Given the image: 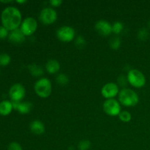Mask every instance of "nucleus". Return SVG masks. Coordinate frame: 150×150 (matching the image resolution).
<instances>
[{"label": "nucleus", "instance_id": "f257e3e1", "mask_svg": "<svg viewBox=\"0 0 150 150\" xmlns=\"http://www.w3.org/2000/svg\"><path fill=\"white\" fill-rule=\"evenodd\" d=\"M1 21L2 26L8 31L17 29L22 23L21 13L17 7H7L1 12Z\"/></svg>", "mask_w": 150, "mask_h": 150}, {"label": "nucleus", "instance_id": "f03ea898", "mask_svg": "<svg viewBox=\"0 0 150 150\" xmlns=\"http://www.w3.org/2000/svg\"><path fill=\"white\" fill-rule=\"evenodd\" d=\"M120 103L126 107H133L139 103V97L135 91L130 89H122L119 93Z\"/></svg>", "mask_w": 150, "mask_h": 150}, {"label": "nucleus", "instance_id": "7ed1b4c3", "mask_svg": "<svg viewBox=\"0 0 150 150\" xmlns=\"http://www.w3.org/2000/svg\"><path fill=\"white\" fill-rule=\"evenodd\" d=\"M35 91L37 95L42 98H48L52 92V84L49 79L42 78L35 84Z\"/></svg>", "mask_w": 150, "mask_h": 150}, {"label": "nucleus", "instance_id": "20e7f679", "mask_svg": "<svg viewBox=\"0 0 150 150\" xmlns=\"http://www.w3.org/2000/svg\"><path fill=\"white\" fill-rule=\"evenodd\" d=\"M127 81L130 85L136 88H142L146 83V78L144 75L137 69H132L127 74Z\"/></svg>", "mask_w": 150, "mask_h": 150}, {"label": "nucleus", "instance_id": "39448f33", "mask_svg": "<svg viewBox=\"0 0 150 150\" xmlns=\"http://www.w3.org/2000/svg\"><path fill=\"white\" fill-rule=\"evenodd\" d=\"M103 108V111H105V114L109 116H112V117L119 115L122 111L120 103L114 98L107 99L104 102Z\"/></svg>", "mask_w": 150, "mask_h": 150}, {"label": "nucleus", "instance_id": "423d86ee", "mask_svg": "<svg viewBox=\"0 0 150 150\" xmlns=\"http://www.w3.org/2000/svg\"><path fill=\"white\" fill-rule=\"evenodd\" d=\"M38 29L37 21L32 17L26 18L21 24L20 29L25 36H30L36 32Z\"/></svg>", "mask_w": 150, "mask_h": 150}, {"label": "nucleus", "instance_id": "0eeeda50", "mask_svg": "<svg viewBox=\"0 0 150 150\" xmlns=\"http://www.w3.org/2000/svg\"><path fill=\"white\" fill-rule=\"evenodd\" d=\"M75 36H76V32L71 26H62L57 31V37L62 42H70L74 40Z\"/></svg>", "mask_w": 150, "mask_h": 150}, {"label": "nucleus", "instance_id": "6e6552de", "mask_svg": "<svg viewBox=\"0 0 150 150\" xmlns=\"http://www.w3.org/2000/svg\"><path fill=\"white\" fill-rule=\"evenodd\" d=\"M39 18L43 24H52L57 21V13L54 9L51 8V7H46L40 12Z\"/></svg>", "mask_w": 150, "mask_h": 150}, {"label": "nucleus", "instance_id": "1a4fd4ad", "mask_svg": "<svg viewBox=\"0 0 150 150\" xmlns=\"http://www.w3.org/2000/svg\"><path fill=\"white\" fill-rule=\"evenodd\" d=\"M26 95V90L23 85L20 83H15L10 87L9 90V97L12 101L21 102Z\"/></svg>", "mask_w": 150, "mask_h": 150}, {"label": "nucleus", "instance_id": "9d476101", "mask_svg": "<svg viewBox=\"0 0 150 150\" xmlns=\"http://www.w3.org/2000/svg\"><path fill=\"white\" fill-rule=\"evenodd\" d=\"M101 93L103 96L106 99H112L120 93L119 87L117 83L110 82L103 86Z\"/></svg>", "mask_w": 150, "mask_h": 150}, {"label": "nucleus", "instance_id": "9b49d317", "mask_svg": "<svg viewBox=\"0 0 150 150\" xmlns=\"http://www.w3.org/2000/svg\"><path fill=\"white\" fill-rule=\"evenodd\" d=\"M95 29L100 35L103 36H108L112 32V26L106 21H99L95 24Z\"/></svg>", "mask_w": 150, "mask_h": 150}, {"label": "nucleus", "instance_id": "f8f14e48", "mask_svg": "<svg viewBox=\"0 0 150 150\" xmlns=\"http://www.w3.org/2000/svg\"><path fill=\"white\" fill-rule=\"evenodd\" d=\"M25 37L26 36L23 35L21 30L20 29H17L10 32L9 34L8 40L12 43L21 44L24 42Z\"/></svg>", "mask_w": 150, "mask_h": 150}, {"label": "nucleus", "instance_id": "ddd939ff", "mask_svg": "<svg viewBox=\"0 0 150 150\" xmlns=\"http://www.w3.org/2000/svg\"><path fill=\"white\" fill-rule=\"evenodd\" d=\"M30 130L35 135H41L45 132V125L42 122L35 120L30 125Z\"/></svg>", "mask_w": 150, "mask_h": 150}, {"label": "nucleus", "instance_id": "4468645a", "mask_svg": "<svg viewBox=\"0 0 150 150\" xmlns=\"http://www.w3.org/2000/svg\"><path fill=\"white\" fill-rule=\"evenodd\" d=\"M13 109L12 102L9 100H2L0 102V115L7 116Z\"/></svg>", "mask_w": 150, "mask_h": 150}, {"label": "nucleus", "instance_id": "2eb2a0df", "mask_svg": "<svg viewBox=\"0 0 150 150\" xmlns=\"http://www.w3.org/2000/svg\"><path fill=\"white\" fill-rule=\"evenodd\" d=\"M46 70L50 74H55L59 70L60 64L58 61L55 59H51L46 63Z\"/></svg>", "mask_w": 150, "mask_h": 150}, {"label": "nucleus", "instance_id": "dca6fc26", "mask_svg": "<svg viewBox=\"0 0 150 150\" xmlns=\"http://www.w3.org/2000/svg\"><path fill=\"white\" fill-rule=\"evenodd\" d=\"M32 107H33V105L32 103L29 102H23L20 103V104L18 105L17 108V111H18L20 114H29L32 109Z\"/></svg>", "mask_w": 150, "mask_h": 150}, {"label": "nucleus", "instance_id": "f3484780", "mask_svg": "<svg viewBox=\"0 0 150 150\" xmlns=\"http://www.w3.org/2000/svg\"><path fill=\"white\" fill-rule=\"evenodd\" d=\"M29 67V72H30L31 74L33 76H35V77H39V76H42V75L44 74V71L42 70V67L36 64H29L28 66Z\"/></svg>", "mask_w": 150, "mask_h": 150}, {"label": "nucleus", "instance_id": "a211bd4d", "mask_svg": "<svg viewBox=\"0 0 150 150\" xmlns=\"http://www.w3.org/2000/svg\"><path fill=\"white\" fill-rule=\"evenodd\" d=\"M11 62V57L6 53L0 54V66L1 67H6Z\"/></svg>", "mask_w": 150, "mask_h": 150}, {"label": "nucleus", "instance_id": "6ab92c4d", "mask_svg": "<svg viewBox=\"0 0 150 150\" xmlns=\"http://www.w3.org/2000/svg\"><path fill=\"white\" fill-rule=\"evenodd\" d=\"M149 33L148 32V30L145 28H142L139 31V33H138V38L140 40L142 41H145L149 38Z\"/></svg>", "mask_w": 150, "mask_h": 150}, {"label": "nucleus", "instance_id": "aec40b11", "mask_svg": "<svg viewBox=\"0 0 150 150\" xmlns=\"http://www.w3.org/2000/svg\"><path fill=\"white\" fill-rule=\"evenodd\" d=\"M119 117H120V120L121 121L124 122H128L131 120V114L130 112L127 111H123L120 112V114H119Z\"/></svg>", "mask_w": 150, "mask_h": 150}, {"label": "nucleus", "instance_id": "412c9836", "mask_svg": "<svg viewBox=\"0 0 150 150\" xmlns=\"http://www.w3.org/2000/svg\"><path fill=\"white\" fill-rule=\"evenodd\" d=\"M57 83H59L60 85H66L68 83L69 79L65 74L61 73V74H59L57 76Z\"/></svg>", "mask_w": 150, "mask_h": 150}, {"label": "nucleus", "instance_id": "4be33fe9", "mask_svg": "<svg viewBox=\"0 0 150 150\" xmlns=\"http://www.w3.org/2000/svg\"><path fill=\"white\" fill-rule=\"evenodd\" d=\"M123 29V24L122 22L117 21L113 24L112 26V32L115 34H120Z\"/></svg>", "mask_w": 150, "mask_h": 150}, {"label": "nucleus", "instance_id": "5701e85b", "mask_svg": "<svg viewBox=\"0 0 150 150\" xmlns=\"http://www.w3.org/2000/svg\"><path fill=\"white\" fill-rule=\"evenodd\" d=\"M110 45H111V48H112V49H118L120 47V45H121V40H120V39L118 37H115V38H114L111 40Z\"/></svg>", "mask_w": 150, "mask_h": 150}, {"label": "nucleus", "instance_id": "b1692460", "mask_svg": "<svg viewBox=\"0 0 150 150\" xmlns=\"http://www.w3.org/2000/svg\"><path fill=\"white\" fill-rule=\"evenodd\" d=\"M79 150H88L91 146V142L88 140H82L79 144Z\"/></svg>", "mask_w": 150, "mask_h": 150}, {"label": "nucleus", "instance_id": "393cba45", "mask_svg": "<svg viewBox=\"0 0 150 150\" xmlns=\"http://www.w3.org/2000/svg\"><path fill=\"white\" fill-rule=\"evenodd\" d=\"M7 150H23L21 145L17 142H12L9 144Z\"/></svg>", "mask_w": 150, "mask_h": 150}, {"label": "nucleus", "instance_id": "a878e982", "mask_svg": "<svg viewBox=\"0 0 150 150\" xmlns=\"http://www.w3.org/2000/svg\"><path fill=\"white\" fill-rule=\"evenodd\" d=\"M9 31L4 27L3 26H0V39H5L6 38H8Z\"/></svg>", "mask_w": 150, "mask_h": 150}, {"label": "nucleus", "instance_id": "bb28decb", "mask_svg": "<svg viewBox=\"0 0 150 150\" xmlns=\"http://www.w3.org/2000/svg\"><path fill=\"white\" fill-rule=\"evenodd\" d=\"M85 43H86V42H85V40L83 37L79 36L76 38V45H77L79 48H82V47L84 46Z\"/></svg>", "mask_w": 150, "mask_h": 150}, {"label": "nucleus", "instance_id": "cd10ccee", "mask_svg": "<svg viewBox=\"0 0 150 150\" xmlns=\"http://www.w3.org/2000/svg\"><path fill=\"white\" fill-rule=\"evenodd\" d=\"M49 3L53 7H59L62 4V0H51Z\"/></svg>", "mask_w": 150, "mask_h": 150}, {"label": "nucleus", "instance_id": "c85d7f7f", "mask_svg": "<svg viewBox=\"0 0 150 150\" xmlns=\"http://www.w3.org/2000/svg\"><path fill=\"white\" fill-rule=\"evenodd\" d=\"M119 83H120V84L121 85V86H124V85H125L126 83V80L125 79L124 76H121L120 77V79H119Z\"/></svg>", "mask_w": 150, "mask_h": 150}, {"label": "nucleus", "instance_id": "c756f323", "mask_svg": "<svg viewBox=\"0 0 150 150\" xmlns=\"http://www.w3.org/2000/svg\"><path fill=\"white\" fill-rule=\"evenodd\" d=\"M16 2L19 3V4H23V3L26 2V1H25V0H23V1H16Z\"/></svg>", "mask_w": 150, "mask_h": 150}, {"label": "nucleus", "instance_id": "7c9ffc66", "mask_svg": "<svg viewBox=\"0 0 150 150\" xmlns=\"http://www.w3.org/2000/svg\"><path fill=\"white\" fill-rule=\"evenodd\" d=\"M1 2H3V3H10V2H13V1H1Z\"/></svg>", "mask_w": 150, "mask_h": 150}, {"label": "nucleus", "instance_id": "2f4dec72", "mask_svg": "<svg viewBox=\"0 0 150 150\" xmlns=\"http://www.w3.org/2000/svg\"><path fill=\"white\" fill-rule=\"evenodd\" d=\"M149 26H150V23H149Z\"/></svg>", "mask_w": 150, "mask_h": 150}, {"label": "nucleus", "instance_id": "473e14b6", "mask_svg": "<svg viewBox=\"0 0 150 150\" xmlns=\"http://www.w3.org/2000/svg\"><path fill=\"white\" fill-rule=\"evenodd\" d=\"M0 74H1V73H0Z\"/></svg>", "mask_w": 150, "mask_h": 150}]
</instances>
